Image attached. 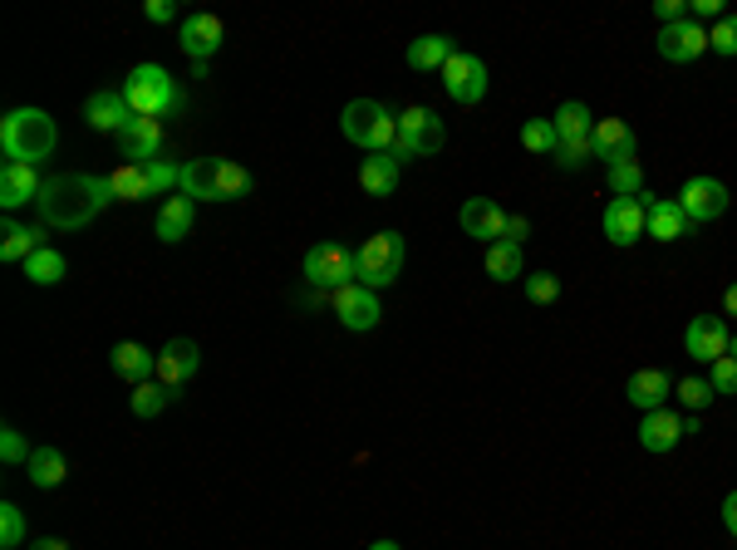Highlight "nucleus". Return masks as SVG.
<instances>
[{"label":"nucleus","mask_w":737,"mask_h":550,"mask_svg":"<svg viewBox=\"0 0 737 550\" xmlns=\"http://www.w3.org/2000/svg\"><path fill=\"white\" fill-rule=\"evenodd\" d=\"M708 50H718V54H728V60H733V54H737V16H723L718 26L708 30Z\"/></svg>","instance_id":"42"},{"label":"nucleus","mask_w":737,"mask_h":550,"mask_svg":"<svg viewBox=\"0 0 737 550\" xmlns=\"http://www.w3.org/2000/svg\"><path fill=\"white\" fill-rule=\"evenodd\" d=\"M654 16H659V30L664 26H678V20H688V0H659V6H654Z\"/></svg>","instance_id":"45"},{"label":"nucleus","mask_w":737,"mask_h":550,"mask_svg":"<svg viewBox=\"0 0 737 550\" xmlns=\"http://www.w3.org/2000/svg\"><path fill=\"white\" fill-rule=\"evenodd\" d=\"M335 315L345 329H355V335H365V329H373L383 319L379 309V291H369V285H345V291H335Z\"/></svg>","instance_id":"15"},{"label":"nucleus","mask_w":737,"mask_h":550,"mask_svg":"<svg viewBox=\"0 0 737 550\" xmlns=\"http://www.w3.org/2000/svg\"><path fill=\"white\" fill-rule=\"evenodd\" d=\"M674 394H678V404H684L688 412H703V408H708L713 404V398H718V394H713V384H708V378H684V384H674Z\"/></svg>","instance_id":"39"},{"label":"nucleus","mask_w":737,"mask_h":550,"mask_svg":"<svg viewBox=\"0 0 737 550\" xmlns=\"http://www.w3.org/2000/svg\"><path fill=\"white\" fill-rule=\"evenodd\" d=\"M723 526H728V536L737 541V491H728V497H723Z\"/></svg>","instance_id":"48"},{"label":"nucleus","mask_w":737,"mask_h":550,"mask_svg":"<svg viewBox=\"0 0 737 550\" xmlns=\"http://www.w3.org/2000/svg\"><path fill=\"white\" fill-rule=\"evenodd\" d=\"M30 550H70L60 541V536H40V541H30Z\"/></svg>","instance_id":"50"},{"label":"nucleus","mask_w":737,"mask_h":550,"mask_svg":"<svg viewBox=\"0 0 737 550\" xmlns=\"http://www.w3.org/2000/svg\"><path fill=\"white\" fill-rule=\"evenodd\" d=\"M305 281L320 291H345L355 285V251H345L339 241H315L305 251Z\"/></svg>","instance_id":"9"},{"label":"nucleus","mask_w":737,"mask_h":550,"mask_svg":"<svg viewBox=\"0 0 737 550\" xmlns=\"http://www.w3.org/2000/svg\"><path fill=\"white\" fill-rule=\"evenodd\" d=\"M113 202L109 177H94V172H60V177L44 182L40 192V222L54 226V232H79L89 226L99 212Z\"/></svg>","instance_id":"1"},{"label":"nucleus","mask_w":737,"mask_h":550,"mask_svg":"<svg viewBox=\"0 0 737 550\" xmlns=\"http://www.w3.org/2000/svg\"><path fill=\"white\" fill-rule=\"evenodd\" d=\"M167 388L157 384V378H147V384H133V398H129V408H133V418H157V412L167 408Z\"/></svg>","instance_id":"35"},{"label":"nucleus","mask_w":737,"mask_h":550,"mask_svg":"<svg viewBox=\"0 0 737 550\" xmlns=\"http://www.w3.org/2000/svg\"><path fill=\"white\" fill-rule=\"evenodd\" d=\"M590 153L605 167L634 163V129L625 119H595V133H590Z\"/></svg>","instance_id":"17"},{"label":"nucleus","mask_w":737,"mask_h":550,"mask_svg":"<svg viewBox=\"0 0 737 550\" xmlns=\"http://www.w3.org/2000/svg\"><path fill=\"white\" fill-rule=\"evenodd\" d=\"M40 192H44V182L30 163L0 167V206H6V212H16V206H25V202H40Z\"/></svg>","instance_id":"22"},{"label":"nucleus","mask_w":737,"mask_h":550,"mask_svg":"<svg viewBox=\"0 0 737 550\" xmlns=\"http://www.w3.org/2000/svg\"><path fill=\"white\" fill-rule=\"evenodd\" d=\"M442 143H448V129H442V119L433 109H403L399 113V138H393L389 157L393 163H413V157H433L442 153Z\"/></svg>","instance_id":"7"},{"label":"nucleus","mask_w":737,"mask_h":550,"mask_svg":"<svg viewBox=\"0 0 737 550\" xmlns=\"http://www.w3.org/2000/svg\"><path fill=\"white\" fill-rule=\"evenodd\" d=\"M708 16L723 20V6H718V0H688V20H708Z\"/></svg>","instance_id":"47"},{"label":"nucleus","mask_w":737,"mask_h":550,"mask_svg":"<svg viewBox=\"0 0 737 550\" xmlns=\"http://www.w3.org/2000/svg\"><path fill=\"white\" fill-rule=\"evenodd\" d=\"M64 275H70V261H64V251H54V246H40L35 256L25 261V281L30 285H60Z\"/></svg>","instance_id":"33"},{"label":"nucleus","mask_w":737,"mask_h":550,"mask_svg":"<svg viewBox=\"0 0 737 550\" xmlns=\"http://www.w3.org/2000/svg\"><path fill=\"white\" fill-rule=\"evenodd\" d=\"M143 16L153 20V26H173V20H177V6H173V0H143Z\"/></svg>","instance_id":"46"},{"label":"nucleus","mask_w":737,"mask_h":550,"mask_svg":"<svg viewBox=\"0 0 737 550\" xmlns=\"http://www.w3.org/2000/svg\"><path fill=\"white\" fill-rule=\"evenodd\" d=\"M442 89H448L452 103H462V109H472V103L487 99V64L478 54L458 50L448 64H442Z\"/></svg>","instance_id":"10"},{"label":"nucleus","mask_w":737,"mask_h":550,"mask_svg":"<svg viewBox=\"0 0 737 550\" xmlns=\"http://www.w3.org/2000/svg\"><path fill=\"white\" fill-rule=\"evenodd\" d=\"M157 147H163V119H133L129 129L119 133V153H123V163H133V167L157 163Z\"/></svg>","instance_id":"20"},{"label":"nucleus","mask_w":737,"mask_h":550,"mask_svg":"<svg viewBox=\"0 0 737 550\" xmlns=\"http://www.w3.org/2000/svg\"><path fill=\"white\" fill-rule=\"evenodd\" d=\"M684 418L678 412H668V408H659V412H644V422H639V447L644 452H674L678 442H684Z\"/></svg>","instance_id":"24"},{"label":"nucleus","mask_w":737,"mask_h":550,"mask_svg":"<svg viewBox=\"0 0 737 550\" xmlns=\"http://www.w3.org/2000/svg\"><path fill=\"white\" fill-rule=\"evenodd\" d=\"M359 187H365V197H389L399 187V163L389 153H369L359 163Z\"/></svg>","instance_id":"29"},{"label":"nucleus","mask_w":737,"mask_h":550,"mask_svg":"<svg viewBox=\"0 0 737 550\" xmlns=\"http://www.w3.org/2000/svg\"><path fill=\"white\" fill-rule=\"evenodd\" d=\"M403 271V236L399 232H373L355 251V281L369 291H389Z\"/></svg>","instance_id":"6"},{"label":"nucleus","mask_w":737,"mask_h":550,"mask_svg":"<svg viewBox=\"0 0 737 550\" xmlns=\"http://www.w3.org/2000/svg\"><path fill=\"white\" fill-rule=\"evenodd\" d=\"M369 550H403V546H399V541H373Z\"/></svg>","instance_id":"52"},{"label":"nucleus","mask_w":737,"mask_h":550,"mask_svg":"<svg viewBox=\"0 0 737 550\" xmlns=\"http://www.w3.org/2000/svg\"><path fill=\"white\" fill-rule=\"evenodd\" d=\"M728 325H723L718 315H698L694 325L684 329V349H688V359H698V364H718L723 354H728Z\"/></svg>","instance_id":"19"},{"label":"nucleus","mask_w":737,"mask_h":550,"mask_svg":"<svg viewBox=\"0 0 737 550\" xmlns=\"http://www.w3.org/2000/svg\"><path fill=\"white\" fill-rule=\"evenodd\" d=\"M177 44H183V54H187L192 64H207L212 54L226 44L222 16H212V10H192L183 26H177Z\"/></svg>","instance_id":"11"},{"label":"nucleus","mask_w":737,"mask_h":550,"mask_svg":"<svg viewBox=\"0 0 737 550\" xmlns=\"http://www.w3.org/2000/svg\"><path fill=\"white\" fill-rule=\"evenodd\" d=\"M177 182H183V167L163 163V157H157V163H147V187H153V192H173Z\"/></svg>","instance_id":"44"},{"label":"nucleus","mask_w":737,"mask_h":550,"mask_svg":"<svg viewBox=\"0 0 737 550\" xmlns=\"http://www.w3.org/2000/svg\"><path fill=\"white\" fill-rule=\"evenodd\" d=\"M458 222H462V232H468V236L497 246V241H506V222H512V216H506L492 197H468V202H462V212H458Z\"/></svg>","instance_id":"18"},{"label":"nucleus","mask_w":737,"mask_h":550,"mask_svg":"<svg viewBox=\"0 0 737 550\" xmlns=\"http://www.w3.org/2000/svg\"><path fill=\"white\" fill-rule=\"evenodd\" d=\"M668 394H674V378H668L664 369H634L629 384H625V398L639 412H659L668 404Z\"/></svg>","instance_id":"23"},{"label":"nucleus","mask_w":737,"mask_h":550,"mask_svg":"<svg viewBox=\"0 0 737 550\" xmlns=\"http://www.w3.org/2000/svg\"><path fill=\"white\" fill-rule=\"evenodd\" d=\"M610 192H615V197H644V167L639 163L610 167Z\"/></svg>","instance_id":"37"},{"label":"nucleus","mask_w":737,"mask_h":550,"mask_svg":"<svg viewBox=\"0 0 737 550\" xmlns=\"http://www.w3.org/2000/svg\"><path fill=\"white\" fill-rule=\"evenodd\" d=\"M551 123H555V138H561V167H581V163H590V133H595V113L585 109L581 99H565L561 109L551 113Z\"/></svg>","instance_id":"8"},{"label":"nucleus","mask_w":737,"mask_h":550,"mask_svg":"<svg viewBox=\"0 0 737 550\" xmlns=\"http://www.w3.org/2000/svg\"><path fill=\"white\" fill-rule=\"evenodd\" d=\"M133 119H139V113L129 109L123 89H99V94H89V99H84V123H89L94 133H113V138H119Z\"/></svg>","instance_id":"16"},{"label":"nucleus","mask_w":737,"mask_h":550,"mask_svg":"<svg viewBox=\"0 0 737 550\" xmlns=\"http://www.w3.org/2000/svg\"><path fill=\"white\" fill-rule=\"evenodd\" d=\"M521 271H526V261H521L516 241H497V246H487V275H492L497 285L521 281Z\"/></svg>","instance_id":"34"},{"label":"nucleus","mask_w":737,"mask_h":550,"mask_svg":"<svg viewBox=\"0 0 737 550\" xmlns=\"http://www.w3.org/2000/svg\"><path fill=\"white\" fill-rule=\"evenodd\" d=\"M44 246V232L40 226H20V222H6V232H0V261L6 266H25L30 256Z\"/></svg>","instance_id":"28"},{"label":"nucleus","mask_w":737,"mask_h":550,"mask_svg":"<svg viewBox=\"0 0 737 550\" xmlns=\"http://www.w3.org/2000/svg\"><path fill=\"white\" fill-rule=\"evenodd\" d=\"M109 364H113V374L129 378V384H147V378L157 374V354H147V344H139V339L113 344Z\"/></svg>","instance_id":"26"},{"label":"nucleus","mask_w":737,"mask_h":550,"mask_svg":"<svg viewBox=\"0 0 737 550\" xmlns=\"http://www.w3.org/2000/svg\"><path fill=\"white\" fill-rule=\"evenodd\" d=\"M723 315H737V281L723 291Z\"/></svg>","instance_id":"51"},{"label":"nucleus","mask_w":737,"mask_h":550,"mask_svg":"<svg viewBox=\"0 0 737 550\" xmlns=\"http://www.w3.org/2000/svg\"><path fill=\"white\" fill-rule=\"evenodd\" d=\"M123 99L139 119H167V113L183 109V89L163 64H133L129 79H123Z\"/></svg>","instance_id":"4"},{"label":"nucleus","mask_w":737,"mask_h":550,"mask_svg":"<svg viewBox=\"0 0 737 550\" xmlns=\"http://www.w3.org/2000/svg\"><path fill=\"white\" fill-rule=\"evenodd\" d=\"M674 202L684 206L688 222L703 226V222H718V216L728 212V187H723L718 177H688L684 187H678Z\"/></svg>","instance_id":"13"},{"label":"nucleus","mask_w":737,"mask_h":550,"mask_svg":"<svg viewBox=\"0 0 737 550\" xmlns=\"http://www.w3.org/2000/svg\"><path fill=\"white\" fill-rule=\"evenodd\" d=\"M703 50H708V30H703L698 20H678V26L659 30V54L668 64H688V60H698Z\"/></svg>","instance_id":"21"},{"label":"nucleus","mask_w":737,"mask_h":550,"mask_svg":"<svg viewBox=\"0 0 737 550\" xmlns=\"http://www.w3.org/2000/svg\"><path fill=\"white\" fill-rule=\"evenodd\" d=\"M109 192H113V202H143V197H153V187H147V167L119 163V167L109 172Z\"/></svg>","instance_id":"32"},{"label":"nucleus","mask_w":737,"mask_h":550,"mask_svg":"<svg viewBox=\"0 0 737 550\" xmlns=\"http://www.w3.org/2000/svg\"><path fill=\"white\" fill-rule=\"evenodd\" d=\"M197 364H202V349H197V344H192V339H167L163 349H157V374H153V378L177 398V388L192 384Z\"/></svg>","instance_id":"14"},{"label":"nucleus","mask_w":737,"mask_h":550,"mask_svg":"<svg viewBox=\"0 0 737 550\" xmlns=\"http://www.w3.org/2000/svg\"><path fill=\"white\" fill-rule=\"evenodd\" d=\"M644 206H649V236L654 241H678V236H688V226H694L678 202H664V197H649V192H644Z\"/></svg>","instance_id":"27"},{"label":"nucleus","mask_w":737,"mask_h":550,"mask_svg":"<svg viewBox=\"0 0 737 550\" xmlns=\"http://www.w3.org/2000/svg\"><path fill=\"white\" fill-rule=\"evenodd\" d=\"M526 281V301L531 305H551V301H561V275H551V271H531V275H521Z\"/></svg>","instance_id":"38"},{"label":"nucleus","mask_w":737,"mask_h":550,"mask_svg":"<svg viewBox=\"0 0 737 550\" xmlns=\"http://www.w3.org/2000/svg\"><path fill=\"white\" fill-rule=\"evenodd\" d=\"M339 133L355 147H365V153H389L393 138H399V113L373 103V99H355L339 113Z\"/></svg>","instance_id":"5"},{"label":"nucleus","mask_w":737,"mask_h":550,"mask_svg":"<svg viewBox=\"0 0 737 550\" xmlns=\"http://www.w3.org/2000/svg\"><path fill=\"white\" fill-rule=\"evenodd\" d=\"M30 452H35V447H25V438H20L16 428H0V462H6V467H25Z\"/></svg>","instance_id":"41"},{"label":"nucleus","mask_w":737,"mask_h":550,"mask_svg":"<svg viewBox=\"0 0 737 550\" xmlns=\"http://www.w3.org/2000/svg\"><path fill=\"white\" fill-rule=\"evenodd\" d=\"M708 384H713V394H737V359L733 354H723L718 364H708Z\"/></svg>","instance_id":"43"},{"label":"nucleus","mask_w":737,"mask_h":550,"mask_svg":"<svg viewBox=\"0 0 737 550\" xmlns=\"http://www.w3.org/2000/svg\"><path fill=\"white\" fill-rule=\"evenodd\" d=\"M728 354H733V359H737V339H728Z\"/></svg>","instance_id":"53"},{"label":"nucleus","mask_w":737,"mask_h":550,"mask_svg":"<svg viewBox=\"0 0 737 550\" xmlns=\"http://www.w3.org/2000/svg\"><path fill=\"white\" fill-rule=\"evenodd\" d=\"M192 222H197V202L177 192V197H167L163 206H157V226H153V236L163 241V246H177V241H183V236L192 232Z\"/></svg>","instance_id":"25"},{"label":"nucleus","mask_w":737,"mask_h":550,"mask_svg":"<svg viewBox=\"0 0 737 550\" xmlns=\"http://www.w3.org/2000/svg\"><path fill=\"white\" fill-rule=\"evenodd\" d=\"M600 226H605L610 246H634L649 236V206H644V197H610Z\"/></svg>","instance_id":"12"},{"label":"nucleus","mask_w":737,"mask_h":550,"mask_svg":"<svg viewBox=\"0 0 737 550\" xmlns=\"http://www.w3.org/2000/svg\"><path fill=\"white\" fill-rule=\"evenodd\" d=\"M252 187L256 177L232 157H192V163H183V182H177V192L192 202H242L252 197Z\"/></svg>","instance_id":"2"},{"label":"nucleus","mask_w":737,"mask_h":550,"mask_svg":"<svg viewBox=\"0 0 737 550\" xmlns=\"http://www.w3.org/2000/svg\"><path fill=\"white\" fill-rule=\"evenodd\" d=\"M521 147H526V153H555V147H561V138H555V123L551 119H531V123H521Z\"/></svg>","instance_id":"36"},{"label":"nucleus","mask_w":737,"mask_h":550,"mask_svg":"<svg viewBox=\"0 0 737 550\" xmlns=\"http://www.w3.org/2000/svg\"><path fill=\"white\" fill-rule=\"evenodd\" d=\"M458 54V44L448 40V34H418L413 44H408V69H418V74H428V69H442Z\"/></svg>","instance_id":"31"},{"label":"nucleus","mask_w":737,"mask_h":550,"mask_svg":"<svg viewBox=\"0 0 737 550\" xmlns=\"http://www.w3.org/2000/svg\"><path fill=\"white\" fill-rule=\"evenodd\" d=\"M0 546H6V550L25 546V511H20L16 501H6V507H0Z\"/></svg>","instance_id":"40"},{"label":"nucleus","mask_w":737,"mask_h":550,"mask_svg":"<svg viewBox=\"0 0 737 550\" xmlns=\"http://www.w3.org/2000/svg\"><path fill=\"white\" fill-rule=\"evenodd\" d=\"M0 147H6V163L40 167L60 147V129H54V119L44 109H10L0 119Z\"/></svg>","instance_id":"3"},{"label":"nucleus","mask_w":737,"mask_h":550,"mask_svg":"<svg viewBox=\"0 0 737 550\" xmlns=\"http://www.w3.org/2000/svg\"><path fill=\"white\" fill-rule=\"evenodd\" d=\"M526 236H531V226L521 222V216H512V222H506V241H516V246H521Z\"/></svg>","instance_id":"49"},{"label":"nucleus","mask_w":737,"mask_h":550,"mask_svg":"<svg viewBox=\"0 0 737 550\" xmlns=\"http://www.w3.org/2000/svg\"><path fill=\"white\" fill-rule=\"evenodd\" d=\"M25 472H30V481H35L40 491H54L64 477H70V457H64L60 447H35L30 462H25Z\"/></svg>","instance_id":"30"}]
</instances>
